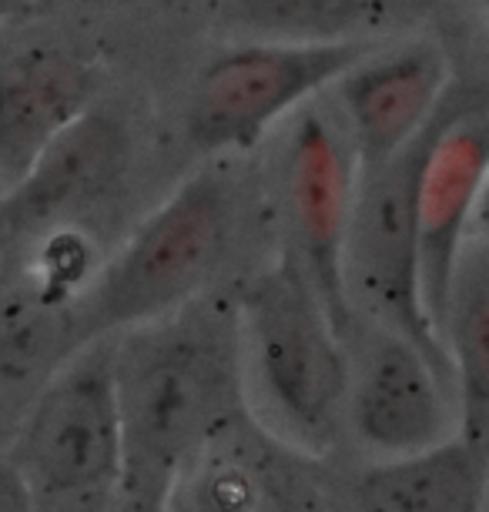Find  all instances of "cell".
I'll return each mask as SVG.
<instances>
[{
    "mask_svg": "<svg viewBox=\"0 0 489 512\" xmlns=\"http://www.w3.org/2000/svg\"><path fill=\"white\" fill-rule=\"evenodd\" d=\"M124 496L165 502L181 466L245 415L235 288L111 335Z\"/></svg>",
    "mask_w": 489,
    "mask_h": 512,
    "instance_id": "6da1fadb",
    "label": "cell"
},
{
    "mask_svg": "<svg viewBox=\"0 0 489 512\" xmlns=\"http://www.w3.org/2000/svg\"><path fill=\"white\" fill-rule=\"evenodd\" d=\"M235 308L245 412L302 456L339 459L349 359L309 278L278 255L235 288Z\"/></svg>",
    "mask_w": 489,
    "mask_h": 512,
    "instance_id": "7a4b0ae2",
    "label": "cell"
},
{
    "mask_svg": "<svg viewBox=\"0 0 489 512\" xmlns=\"http://www.w3.org/2000/svg\"><path fill=\"white\" fill-rule=\"evenodd\" d=\"M242 235V185L228 158L188 175L74 302V345L111 338L222 292V272Z\"/></svg>",
    "mask_w": 489,
    "mask_h": 512,
    "instance_id": "3957f363",
    "label": "cell"
},
{
    "mask_svg": "<svg viewBox=\"0 0 489 512\" xmlns=\"http://www.w3.org/2000/svg\"><path fill=\"white\" fill-rule=\"evenodd\" d=\"M34 512H111L124 489L111 338L74 349L31 392L4 452Z\"/></svg>",
    "mask_w": 489,
    "mask_h": 512,
    "instance_id": "277c9868",
    "label": "cell"
},
{
    "mask_svg": "<svg viewBox=\"0 0 489 512\" xmlns=\"http://www.w3.org/2000/svg\"><path fill=\"white\" fill-rule=\"evenodd\" d=\"M443 108L446 98L396 158L359 175L345 241V292L356 315L396 328L426 355L453 369L443 338L429 322L419 268V188Z\"/></svg>",
    "mask_w": 489,
    "mask_h": 512,
    "instance_id": "5b68a950",
    "label": "cell"
},
{
    "mask_svg": "<svg viewBox=\"0 0 489 512\" xmlns=\"http://www.w3.org/2000/svg\"><path fill=\"white\" fill-rule=\"evenodd\" d=\"M345 456L389 462L463 436L456 375L396 328L352 315L345 332Z\"/></svg>",
    "mask_w": 489,
    "mask_h": 512,
    "instance_id": "8992f818",
    "label": "cell"
},
{
    "mask_svg": "<svg viewBox=\"0 0 489 512\" xmlns=\"http://www.w3.org/2000/svg\"><path fill=\"white\" fill-rule=\"evenodd\" d=\"M372 57L369 41L255 44L222 54L198 74L185 111L188 144L205 158L252 151L292 108Z\"/></svg>",
    "mask_w": 489,
    "mask_h": 512,
    "instance_id": "52a82bcc",
    "label": "cell"
},
{
    "mask_svg": "<svg viewBox=\"0 0 489 512\" xmlns=\"http://www.w3.org/2000/svg\"><path fill=\"white\" fill-rule=\"evenodd\" d=\"M356 181V151L345 124L335 114L305 104L285 148L282 255H289L309 278L342 338L356 315L345 292V241H349Z\"/></svg>",
    "mask_w": 489,
    "mask_h": 512,
    "instance_id": "ba28073f",
    "label": "cell"
},
{
    "mask_svg": "<svg viewBox=\"0 0 489 512\" xmlns=\"http://www.w3.org/2000/svg\"><path fill=\"white\" fill-rule=\"evenodd\" d=\"M165 512H335L329 462L302 456L238 415L195 452L165 492Z\"/></svg>",
    "mask_w": 489,
    "mask_h": 512,
    "instance_id": "9c48e42d",
    "label": "cell"
},
{
    "mask_svg": "<svg viewBox=\"0 0 489 512\" xmlns=\"http://www.w3.org/2000/svg\"><path fill=\"white\" fill-rule=\"evenodd\" d=\"M489 178V91H453L419 188V268L423 302L439 335L456 255L469 238L476 201Z\"/></svg>",
    "mask_w": 489,
    "mask_h": 512,
    "instance_id": "30bf717a",
    "label": "cell"
},
{
    "mask_svg": "<svg viewBox=\"0 0 489 512\" xmlns=\"http://www.w3.org/2000/svg\"><path fill=\"white\" fill-rule=\"evenodd\" d=\"M131 134L108 111L91 108L41 154L21 185L0 195V245L54 238L101 208L128 175Z\"/></svg>",
    "mask_w": 489,
    "mask_h": 512,
    "instance_id": "8fae6325",
    "label": "cell"
},
{
    "mask_svg": "<svg viewBox=\"0 0 489 512\" xmlns=\"http://www.w3.org/2000/svg\"><path fill=\"white\" fill-rule=\"evenodd\" d=\"M449 91V67L436 47L366 57L339 81L342 124L359 175L382 168L436 114Z\"/></svg>",
    "mask_w": 489,
    "mask_h": 512,
    "instance_id": "7c38bea8",
    "label": "cell"
},
{
    "mask_svg": "<svg viewBox=\"0 0 489 512\" xmlns=\"http://www.w3.org/2000/svg\"><path fill=\"white\" fill-rule=\"evenodd\" d=\"M332 472L335 512H486L489 442L456 436L419 456Z\"/></svg>",
    "mask_w": 489,
    "mask_h": 512,
    "instance_id": "4fadbf2b",
    "label": "cell"
},
{
    "mask_svg": "<svg viewBox=\"0 0 489 512\" xmlns=\"http://www.w3.org/2000/svg\"><path fill=\"white\" fill-rule=\"evenodd\" d=\"M94 77L57 47L0 64V195L31 175L41 154L91 111Z\"/></svg>",
    "mask_w": 489,
    "mask_h": 512,
    "instance_id": "5bb4252c",
    "label": "cell"
},
{
    "mask_svg": "<svg viewBox=\"0 0 489 512\" xmlns=\"http://www.w3.org/2000/svg\"><path fill=\"white\" fill-rule=\"evenodd\" d=\"M439 338L453 362L463 436L489 442V241L469 235L449 278Z\"/></svg>",
    "mask_w": 489,
    "mask_h": 512,
    "instance_id": "9a60e30c",
    "label": "cell"
},
{
    "mask_svg": "<svg viewBox=\"0 0 489 512\" xmlns=\"http://www.w3.org/2000/svg\"><path fill=\"white\" fill-rule=\"evenodd\" d=\"M399 0H232V14L272 44L366 41L396 14Z\"/></svg>",
    "mask_w": 489,
    "mask_h": 512,
    "instance_id": "2e32d148",
    "label": "cell"
},
{
    "mask_svg": "<svg viewBox=\"0 0 489 512\" xmlns=\"http://www.w3.org/2000/svg\"><path fill=\"white\" fill-rule=\"evenodd\" d=\"M469 235L476 238H486L489 241V178L483 185V195L476 201V211H473V225H469Z\"/></svg>",
    "mask_w": 489,
    "mask_h": 512,
    "instance_id": "e0dca14e",
    "label": "cell"
},
{
    "mask_svg": "<svg viewBox=\"0 0 489 512\" xmlns=\"http://www.w3.org/2000/svg\"><path fill=\"white\" fill-rule=\"evenodd\" d=\"M111 512H165V506H161V502H148V499L124 496V492H121V499L114 502V509H111Z\"/></svg>",
    "mask_w": 489,
    "mask_h": 512,
    "instance_id": "ac0fdd59",
    "label": "cell"
},
{
    "mask_svg": "<svg viewBox=\"0 0 489 512\" xmlns=\"http://www.w3.org/2000/svg\"><path fill=\"white\" fill-rule=\"evenodd\" d=\"M27 0H0V21H7V17H14Z\"/></svg>",
    "mask_w": 489,
    "mask_h": 512,
    "instance_id": "d6986e66",
    "label": "cell"
},
{
    "mask_svg": "<svg viewBox=\"0 0 489 512\" xmlns=\"http://www.w3.org/2000/svg\"><path fill=\"white\" fill-rule=\"evenodd\" d=\"M486 512H489V496H486Z\"/></svg>",
    "mask_w": 489,
    "mask_h": 512,
    "instance_id": "ffe728a7",
    "label": "cell"
},
{
    "mask_svg": "<svg viewBox=\"0 0 489 512\" xmlns=\"http://www.w3.org/2000/svg\"><path fill=\"white\" fill-rule=\"evenodd\" d=\"M483 4H486V11H489V0H483Z\"/></svg>",
    "mask_w": 489,
    "mask_h": 512,
    "instance_id": "44dd1931",
    "label": "cell"
}]
</instances>
